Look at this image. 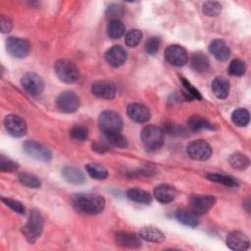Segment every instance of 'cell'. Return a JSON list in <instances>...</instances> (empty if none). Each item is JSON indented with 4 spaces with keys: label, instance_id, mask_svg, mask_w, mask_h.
Segmentation results:
<instances>
[{
    "label": "cell",
    "instance_id": "cell-13",
    "mask_svg": "<svg viewBox=\"0 0 251 251\" xmlns=\"http://www.w3.org/2000/svg\"><path fill=\"white\" fill-rule=\"evenodd\" d=\"M165 58L170 64L176 67H181L187 63L188 55L182 46L175 44V45H170L166 49Z\"/></svg>",
    "mask_w": 251,
    "mask_h": 251
},
{
    "label": "cell",
    "instance_id": "cell-38",
    "mask_svg": "<svg viewBox=\"0 0 251 251\" xmlns=\"http://www.w3.org/2000/svg\"><path fill=\"white\" fill-rule=\"evenodd\" d=\"M245 71H246V67L243 61L239 59H234L230 62L228 67V72L231 75L241 76L245 74Z\"/></svg>",
    "mask_w": 251,
    "mask_h": 251
},
{
    "label": "cell",
    "instance_id": "cell-30",
    "mask_svg": "<svg viewBox=\"0 0 251 251\" xmlns=\"http://www.w3.org/2000/svg\"><path fill=\"white\" fill-rule=\"evenodd\" d=\"M250 115L244 108H238L231 114V121L237 126H246L249 124Z\"/></svg>",
    "mask_w": 251,
    "mask_h": 251
},
{
    "label": "cell",
    "instance_id": "cell-44",
    "mask_svg": "<svg viewBox=\"0 0 251 251\" xmlns=\"http://www.w3.org/2000/svg\"><path fill=\"white\" fill-rule=\"evenodd\" d=\"M0 27H1V31L2 32H9L11 31L12 27H13V25H12V22L6 18L5 16H1V21H0Z\"/></svg>",
    "mask_w": 251,
    "mask_h": 251
},
{
    "label": "cell",
    "instance_id": "cell-2",
    "mask_svg": "<svg viewBox=\"0 0 251 251\" xmlns=\"http://www.w3.org/2000/svg\"><path fill=\"white\" fill-rule=\"evenodd\" d=\"M140 138L143 146L149 151H155L162 147L165 139L164 130L154 125L145 126L140 132Z\"/></svg>",
    "mask_w": 251,
    "mask_h": 251
},
{
    "label": "cell",
    "instance_id": "cell-23",
    "mask_svg": "<svg viewBox=\"0 0 251 251\" xmlns=\"http://www.w3.org/2000/svg\"><path fill=\"white\" fill-rule=\"evenodd\" d=\"M139 236L146 241L155 243H160L165 240L164 233L160 229L152 226H145L141 228L139 231Z\"/></svg>",
    "mask_w": 251,
    "mask_h": 251
},
{
    "label": "cell",
    "instance_id": "cell-10",
    "mask_svg": "<svg viewBox=\"0 0 251 251\" xmlns=\"http://www.w3.org/2000/svg\"><path fill=\"white\" fill-rule=\"evenodd\" d=\"M22 85L24 89L32 96L40 95L44 90V81L38 75L34 73H26L22 77Z\"/></svg>",
    "mask_w": 251,
    "mask_h": 251
},
{
    "label": "cell",
    "instance_id": "cell-4",
    "mask_svg": "<svg viewBox=\"0 0 251 251\" xmlns=\"http://www.w3.org/2000/svg\"><path fill=\"white\" fill-rule=\"evenodd\" d=\"M54 71L57 77L65 83H74L79 78L77 67L73 62L66 59L58 60L54 65Z\"/></svg>",
    "mask_w": 251,
    "mask_h": 251
},
{
    "label": "cell",
    "instance_id": "cell-42",
    "mask_svg": "<svg viewBox=\"0 0 251 251\" xmlns=\"http://www.w3.org/2000/svg\"><path fill=\"white\" fill-rule=\"evenodd\" d=\"M2 201L4 202V204L8 207H10L14 212L18 213V214H21V215H24L25 212V209L24 207V205L18 201V200H15V199H12V198H5L3 197L2 198Z\"/></svg>",
    "mask_w": 251,
    "mask_h": 251
},
{
    "label": "cell",
    "instance_id": "cell-32",
    "mask_svg": "<svg viewBox=\"0 0 251 251\" xmlns=\"http://www.w3.org/2000/svg\"><path fill=\"white\" fill-rule=\"evenodd\" d=\"M207 177L212 181L222 183L226 186H231V187L238 186V181L230 176H226L223 174H210L207 176Z\"/></svg>",
    "mask_w": 251,
    "mask_h": 251
},
{
    "label": "cell",
    "instance_id": "cell-5",
    "mask_svg": "<svg viewBox=\"0 0 251 251\" xmlns=\"http://www.w3.org/2000/svg\"><path fill=\"white\" fill-rule=\"evenodd\" d=\"M99 126L104 134L121 131L123 127V120L117 112L107 110L99 117Z\"/></svg>",
    "mask_w": 251,
    "mask_h": 251
},
{
    "label": "cell",
    "instance_id": "cell-8",
    "mask_svg": "<svg viewBox=\"0 0 251 251\" xmlns=\"http://www.w3.org/2000/svg\"><path fill=\"white\" fill-rule=\"evenodd\" d=\"M188 156L196 161H206L212 155V148L205 140L198 139L190 142L187 145Z\"/></svg>",
    "mask_w": 251,
    "mask_h": 251
},
{
    "label": "cell",
    "instance_id": "cell-35",
    "mask_svg": "<svg viewBox=\"0 0 251 251\" xmlns=\"http://www.w3.org/2000/svg\"><path fill=\"white\" fill-rule=\"evenodd\" d=\"M142 38V32L139 29H130L126 33L125 42L128 47H135Z\"/></svg>",
    "mask_w": 251,
    "mask_h": 251
},
{
    "label": "cell",
    "instance_id": "cell-34",
    "mask_svg": "<svg viewBox=\"0 0 251 251\" xmlns=\"http://www.w3.org/2000/svg\"><path fill=\"white\" fill-rule=\"evenodd\" d=\"M19 180L23 185L27 186V187L38 188L40 186L39 178L31 174H28V173H21L19 175Z\"/></svg>",
    "mask_w": 251,
    "mask_h": 251
},
{
    "label": "cell",
    "instance_id": "cell-25",
    "mask_svg": "<svg viewBox=\"0 0 251 251\" xmlns=\"http://www.w3.org/2000/svg\"><path fill=\"white\" fill-rule=\"evenodd\" d=\"M126 196L129 200L141 204H149L152 202V196L149 192L140 188H130L126 191Z\"/></svg>",
    "mask_w": 251,
    "mask_h": 251
},
{
    "label": "cell",
    "instance_id": "cell-28",
    "mask_svg": "<svg viewBox=\"0 0 251 251\" xmlns=\"http://www.w3.org/2000/svg\"><path fill=\"white\" fill-rule=\"evenodd\" d=\"M125 25L120 20L110 21L107 25V34L112 39H118L125 34Z\"/></svg>",
    "mask_w": 251,
    "mask_h": 251
},
{
    "label": "cell",
    "instance_id": "cell-16",
    "mask_svg": "<svg viewBox=\"0 0 251 251\" xmlns=\"http://www.w3.org/2000/svg\"><path fill=\"white\" fill-rule=\"evenodd\" d=\"M127 116L135 123H145L150 119L149 109L140 103H132L127 106Z\"/></svg>",
    "mask_w": 251,
    "mask_h": 251
},
{
    "label": "cell",
    "instance_id": "cell-22",
    "mask_svg": "<svg viewBox=\"0 0 251 251\" xmlns=\"http://www.w3.org/2000/svg\"><path fill=\"white\" fill-rule=\"evenodd\" d=\"M176 218L179 223L190 227H195L199 224L197 215L189 209H178L176 212Z\"/></svg>",
    "mask_w": 251,
    "mask_h": 251
},
{
    "label": "cell",
    "instance_id": "cell-17",
    "mask_svg": "<svg viewBox=\"0 0 251 251\" xmlns=\"http://www.w3.org/2000/svg\"><path fill=\"white\" fill-rule=\"evenodd\" d=\"M126 51L120 45H115L105 53L106 61L113 67L122 66L126 60Z\"/></svg>",
    "mask_w": 251,
    "mask_h": 251
},
{
    "label": "cell",
    "instance_id": "cell-6",
    "mask_svg": "<svg viewBox=\"0 0 251 251\" xmlns=\"http://www.w3.org/2000/svg\"><path fill=\"white\" fill-rule=\"evenodd\" d=\"M216 199L213 195L208 194H197L192 195L189 198L188 206L189 210L192 211L195 215L201 216L208 213L212 207L215 205Z\"/></svg>",
    "mask_w": 251,
    "mask_h": 251
},
{
    "label": "cell",
    "instance_id": "cell-19",
    "mask_svg": "<svg viewBox=\"0 0 251 251\" xmlns=\"http://www.w3.org/2000/svg\"><path fill=\"white\" fill-rule=\"evenodd\" d=\"M209 51L219 61H226L230 55V50L222 39H215L209 45Z\"/></svg>",
    "mask_w": 251,
    "mask_h": 251
},
{
    "label": "cell",
    "instance_id": "cell-20",
    "mask_svg": "<svg viewBox=\"0 0 251 251\" xmlns=\"http://www.w3.org/2000/svg\"><path fill=\"white\" fill-rule=\"evenodd\" d=\"M154 195L159 202L166 204L175 200L176 196V190L172 185L160 184L155 187Z\"/></svg>",
    "mask_w": 251,
    "mask_h": 251
},
{
    "label": "cell",
    "instance_id": "cell-37",
    "mask_svg": "<svg viewBox=\"0 0 251 251\" xmlns=\"http://www.w3.org/2000/svg\"><path fill=\"white\" fill-rule=\"evenodd\" d=\"M182 82V87H183V95L187 99H201V94L200 92L186 79L181 78Z\"/></svg>",
    "mask_w": 251,
    "mask_h": 251
},
{
    "label": "cell",
    "instance_id": "cell-39",
    "mask_svg": "<svg viewBox=\"0 0 251 251\" xmlns=\"http://www.w3.org/2000/svg\"><path fill=\"white\" fill-rule=\"evenodd\" d=\"M70 135L74 140L76 141H83L87 138L88 136V130L86 127L82 126H75L71 131H70Z\"/></svg>",
    "mask_w": 251,
    "mask_h": 251
},
{
    "label": "cell",
    "instance_id": "cell-36",
    "mask_svg": "<svg viewBox=\"0 0 251 251\" xmlns=\"http://www.w3.org/2000/svg\"><path fill=\"white\" fill-rule=\"evenodd\" d=\"M222 11V5L216 1H207L203 4V13L208 17H217Z\"/></svg>",
    "mask_w": 251,
    "mask_h": 251
},
{
    "label": "cell",
    "instance_id": "cell-14",
    "mask_svg": "<svg viewBox=\"0 0 251 251\" xmlns=\"http://www.w3.org/2000/svg\"><path fill=\"white\" fill-rule=\"evenodd\" d=\"M226 245L235 251L247 250L250 246V241L248 236L242 231L234 230L228 233L226 236Z\"/></svg>",
    "mask_w": 251,
    "mask_h": 251
},
{
    "label": "cell",
    "instance_id": "cell-45",
    "mask_svg": "<svg viewBox=\"0 0 251 251\" xmlns=\"http://www.w3.org/2000/svg\"><path fill=\"white\" fill-rule=\"evenodd\" d=\"M93 150L98 151L99 153H104L105 151L108 150V147L102 143H95V144H93Z\"/></svg>",
    "mask_w": 251,
    "mask_h": 251
},
{
    "label": "cell",
    "instance_id": "cell-43",
    "mask_svg": "<svg viewBox=\"0 0 251 251\" xmlns=\"http://www.w3.org/2000/svg\"><path fill=\"white\" fill-rule=\"evenodd\" d=\"M123 8L120 5H112L107 10V18L111 21L119 20L123 16Z\"/></svg>",
    "mask_w": 251,
    "mask_h": 251
},
{
    "label": "cell",
    "instance_id": "cell-12",
    "mask_svg": "<svg viewBox=\"0 0 251 251\" xmlns=\"http://www.w3.org/2000/svg\"><path fill=\"white\" fill-rule=\"evenodd\" d=\"M4 126L8 133L14 137H22L26 133V124L20 116L8 115L4 119Z\"/></svg>",
    "mask_w": 251,
    "mask_h": 251
},
{
    "label": "cell",
    "instance_id": "cell-18",
    "mask_svg": "<svg viewBox=\"0 0 251 251\" xmlns=\"http://www.w3.org/2000/svg\"><path fill=\"white\" fill-rule=\"evenodd\" d=\"M116 242L118 245L126 248H139L141 246L140 236L130 231H121L116 234Z\"/></svg>",
    "mask_w": 251,
    "mask_h": 251
},
{
    "label": "cell",
    "instance_id": "cell-40",
    "mask_svg": "<svg viewBox=\"0 0 251 251\" xmlns=\"http://www.w3.org/2000/svg\"><path fill=\"white\" fill-rule=\"evenodd\" d=\"M161 45V40L159 37L157 36H152L150 38H148L145 42V50L148 54L150 55H154L158 52L159 48Z\"/></svg>",
    "mask_w": 251,
    "mask_h": 251
},
{
    "label": "cell",
    "instance_id": "cell-29",
    "mask_svg": "<svg viewBox=\"0 0 251 251\" xmlns=\"http://www.w3.org/2000/svg\"><path fill=\"white\" fill-rule=\"evenodd\" d=\"M228 162L230 166L236 170H245L250 164L249 158L245 154H242L240 152H235L231 154L228 158Z\"/></svg>",
    "mask_w": 251,
    "mask_h": 251
},
{
    "label": "cell",
    "instance_id": "cell-9",
    "mask_svg": "<svg viewBox=\"0 0 251 251\" xmlns=\"http://www.w3.org/2000/svg\"><path fill=\"white\" fill-rule=\"evenodd\" d=\"M24 151L31 158L42 161L48 162L52 159L51 151L41 143H38L34 140H27L24 143Z\"/></svg>",
    "mask_w": 251,
    "mask_h": 251
},
{
    "label": "cell",
    "instance_id": "cell-27",
    "mask_svg": "<svg viewBox=\"0 0 251 251\" xmlns=\"http://www.w3.org/2000/svg\"><path fill=\"white\" fill-rule=\"evenodd\" d=\"M209 59L205 54L202 53H196L191 57L190 60V66L191 68L198 73L205 72L209 69Z\"/></svg>",
    "mask_w": 251,
    "mask_h": 251
},
{
    "label": "cell",
    "instance_id": "cell-31",
    "mask_svg": "<svg viewBox=\"0 0 251 251\" xmlns=\"http://www.w3.org/2000/svg\"><path fill=\"white\" fill-rule=\"evenodd\" d=\"M86 171L88 175L95 179H105L108 176V171L99 164L89 163L86 165Z\"/></svg>",
    "mask_w": 251,
    "mask_h": 251
},
{
    "label": "cell",
    "instance_id": "cell-41",
    "mask_svg": "<svg viewBox=\"0 0 251 251\" xmlns=\"http://www.w3.org/2000/svg\"><path fill=\"white\" fill-rule=\"evenodd\" d=\"M19 169V164L14 162L13 160L5 157V156H1L0 157V170L2 172H15Z\"/></svg>",
    "mask_w": 251,
    "mask_h": 251
},
{
    "label": "cell",
    "instance_id": "cell-11",
    "mask_svg": "<svg viewBox=\"0 0 251 251\" xmlns=\"http://www.w3.org/2000/svg\"><path fill=\"white\" fill-rule=\"evenodd\" d=\"M58 109L67 114L75 113L79 107V99L77 95L73 91H64L62 92L56 101Z\"/></svg>",
    "mask_w": 251,
    "mask_h": 251
},
{
    "label": "cell",
    "instance_id": "cell-15",
    "mask_svg": "<svg viewBox=\"0 0 251 251\" xmlns=\"http://www.w3.org/2000/svg\"><path fill=\"white\" fill-rule=\"evenodd\" d=\"M93 95L102 99H112L116 95V86L109 80H97L91 86Z\"/></svg>",
    "mask_w": 251,
    "mask_h": 251
},
{
    "label": "cell",
    "instance_id": "cell-7",
    "mask_svg": "<svg viewBox=\"0 0 251 251\" xmlns=\"http://www.w3.org/2000/svg\"><path fill=\"white\" fill-rule=\"evenodd\" d=\"M6 49L11 56L22 59L29 54L30 44L26 39L11 36L6 40Z\"/></svg>",
    "mask_w": 251,
    "mask_h": 251
},
{
    "label": "cell",
    "instance_id": "cell-26",
    "mask_svg": "<svg viewBox=\"0 0 251 251\" xmlns=\"http://www.w3.org/2000/svg\"><path fill=\"white\" fill-rule=\"evenodd\" d=\"M187 126L192 131H199L201 129H212L213 128L212 124L208 120H206L205 118L198 116V115L191 116L188 119Z\"/></svg>",
    "mask_w": 251,
    "mask_h": 251
},
{
    "label": "cell",
    "instance_id": "cell-21",
    "mask_svg": "<svg viewBox=\"0 0 251 251\" xmlns=\"http://www.w3.org/2000/svg\"><path fill=\"white\" fill-rule=\"evenodd\" d=\"M229 81L223 76L216 77L212 82V91L214 95L219 99L226 98L229 93Z\"/></svg>",
    "mask_w": 251,
    "mask_h": 251
},
{
    "label": "cell",
    "instance_id": "cell-24",
    "mask_svg": "<svg viewBox=\"0 0 251 251\" xmlns=\"http://www.w3.org/2000/svg\"><path fill=\"white\" fill-rule=\"evenodd\" d=\"M64 178L73 184H81L84 182V175L83 173L75 167H67L63 170Z\"/></svg>",
    "mask_w": 251,
    "mask_h": 251
},
{
    "label": "cell",
    "instance_id": "cell-1",
    "mask_svg": "<svg viewBox=\"0 0 251 251\" xmlns=\"http://www.w3.org/2000/svg\"><path fill=\"white\" fill-rule=\"evenodd\" d=\"M73 205L78 212L96 215L105 208V199L97 194H77L73 198Z\"/></svg>",
    "mask_w": 251,
    "mask_h": 251
},
{
    "label": "cell",
    "instance_id": "cell-3",
    "mask_svg": "<svg viewBox=\"0 0 251 251\" xmlns=\"http://www.w3.org/2000/svg\"><path fill=\"white\" fill-rule=\"evenodd\" d=\"M43 229V218L39 211L32 210L26 224L23 227V233L29 243H34L41 235Z\"/></svg>",
    "mask_w": 251,
    "mask_h": 251
},
{
    "label": "cell",
    "instance_id": "cell-33",
    "mask_svg": "<svg viewBox=\"0 0 251 251\" xmlns=\"http://www.w3.org/2000/svg\"><path fill=\"white\" fill-rule=\"evenodd\" d=\"M105 137L107 139V141L115 146V147H119V148H125L127 146L128 142L127 139L126 138V136H124L120 131L117 132H111V133H107L105 134Z\"/></svg>",
    "mask_w": 251,
    "mask_h": 251
}]
</instances>
